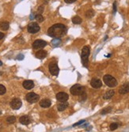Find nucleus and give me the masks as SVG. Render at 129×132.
<instances>
[{
	"label": "nucleus",
	"mask_w": 129,
	"mask_h": 132,
	"mask_svg": "<svg viewBox=\"0 0 129 132\" xmlns=\"http://www.w3.org/2000/svg\"><path fill=\"white\" fill-rule=\"evenodd\" d=\"M17 59H18V60H21V59H24V55H19L17 57Z\"/></svg>",
	"instance_id": "nucleus-33"
},
{
	"label": "nucleus",
	"mask_w": 129,
	"mask_h": 132,
	"mask_svg": "<svg viewBox=\"0 0 129 132\" xmlns=\"http://www.w3.org/2000/svg\"><path fill=\"white\" fill-rule=\"evenodd\" d=\"M15 121H16V117L14 116H8L7 118H6V122L8 123H10V124H12V123H14Z\"/></svg>",
	"instance_id": "nucleus-22"
},
{
	"label": "nucleus",
	"mask_w": 129,
	"mask_h": 132,
	"mask_svg": "<svg viewBox=\"0 0 129 132\" xmlns=\"http://www.w3.org/2000/svg\"><path fill=\"white\" fill-rule=\"evenodd\" d=\"M40 28L36 22H31L27 27V30L29 33H36L40 31Z\"/></svg>",
	"instance_id": "nucleus-6"
},
{
	"label": "nucleus",
	"mask_w": 129,
	"mask_h": 132,
	"mask_svg": "<svg viewBox=\"0 0 129 132\" xmlns=\"http://www.w3.org/2000/svg\"><path fill=\"white\" fill-rule=\"evenodd\" d=\"M118 127V124L117 123H113L110 124V127H109V128H110L111 131H115V130H117Z\"/></svg>",
	"instance_id": "nucleus-26"
},
{
	"label": "nucleus",
	"mask_w": 129,
	"mask_h": 132,
	"mask_svg": "<svg viewBox=\"0 0 129 132\" xmlns=\"http://www.w3.org/2000/svg\"><path fill=\"white\" fill-rule=\"evenodd\" d=\"M67 32V28L63 24H56L48 29V35L53 38H60Z\"/></svg>",
	"instance_id": "nucleus-1"
},
{
	"label": "nucleus",
	"mask_w": 129,
	"mask_h": 132,
	"mask_svg": "<svg viewBox=\"0 0 129 132\" xmlns=\"http://www.w3.org/2000/svg\"><path fill=\"white\" fill-rule=\"evenodd\" d=\"M115 94V92L114 90H109L108 92H106L104 94V99H105V100H109V99L112 98V97L114 96Z\"/></svg>",
	"instance_id": "nucleus-18"
},
{
	"label": "nucleus",
	"mask_w": 129,
	"mask_h": 132,
	"mask_svg": "<svg viewBox=\"0 0 129 132\" xmlns=\"http://www.w3.org/2000/svg\"><path fill=\"white\" fill-rule=\"evenodd\" d=\"M3 65V62H2V61H0V66H2Z\"/></svg>",
	"instance_id": "nucleus-35"
},
{
	"label": "nucleus",
	"mask_w": 129,
	"mask_h": 132,
	"mask_svg": "<svg viewBox=\"0 0 129 132\" xmlns=\"http://www.w3.org/2000/svg\"><path fill=\"white\" fill-rule=\"evenodd\" d=\"M4 37V33H3V32H0V40H2Z\"/></svg>",
	"instance_id": "nucleus-34"
},
{
	"label": "nucleus",
	"mask_w": 129,
	"mask_h": 132,
	"mask_svg": "<svg viewBox=\"0 0 129 132\" xmlns=\"http://www.w3.org/2000/svg\"><path fill=\"white\" fill-rule=\"evenodd\" d=\"M22 85L25 89L29 90V89H32L34 87V82L31 81V80H25V81L23 82Z\"/></svg>",
	"instance_id": "nucleus-12"
},
{
	"label": "nucleus",
	"mask_w": 129,
	"mask_h": 132,
	"mask_svg": "<svg viewBox=\"0 0 129 132\" xmlns=\"http://www.w3.org/2000/svg\"><path fill=\"white\" fill-rule=\"evenodd\" d=\"M89 53H90L89 47V46L83 47V48L82 50V54H81V58H82V63L85 67L88 66V62H89L88 59H89Z\"/></svg>",
	"instance_id": "nucleus-2"
},
{
	"label": "nucleus",
	"mask_w": 129,
	"mask_h": 132,
	"mask_svg": "<svg viewBox=\"0 0 129 132\" xmlns=\"http://www.w3.org/2000/svg\"><path fill=\"white\" fill-rule=\"evenodd\" d=\"M49 71L52 75H53V76H57L59 74V71H60L57 63H56V62H52V63H50Z\"/></svg>",
	"instance_id": "nucleus-9"
},
{
	"label": "nucleus",
	"mask_w": 129,
	"mask_h": 132,
	"mask_svg": "<svg viewBox=\"0 0 129 132\" xmlns=\"http://www.w3.org/2000/svg\"><path fill=\"white\" fill-rule=\"evenodd\" d=\"M116 11H117V3H113V14H115Z\"/></svg>",
	"instance_id": "nucleus-32"
},
{
	"label": "nucleus",
	"mask_w": 129,
	"mask_h": 132,
	"mask_svg": "<svg viewBox=\"0 0 129 132\" xmlns=\"http://www.w3.org/2000/svg\"><path fill=\"white\" fill-rule=\"evenodd\" d=\"M43 12H44V6H39V7H38V10H37L38 14H41Z\"/></svg>",
	"instance_id": "nucleus-29"
},
{
	"label": "nucleus",
	"mask_w": 129,
	"mask_h": 132,
	"mask_svg": "<svg viewBox=\"0 0 129 132\" xmlns=\"http://www.w3.org/2000/svg\"><path fill=\"white\" fill-rule=\"evenodd\" d=\"M51 105H52L51 101L48 100V99H43L42 101H40V106L44 108V109L49 108L50 106H51Z\"/></svg>",
	"instance_id": "nucleus-14"
},
{
	"label": "nucleus",
	"mask_w": 129,
	"mask_h": 132,
	"mask_svg": "<svg viewBox=\"0 0 129 132\" xmlns=\"http://www.w3.org/2000/svg\"><path fill=\"white\" fill-rule=\"evenodd\" d=\"M85 123V120H80L79 122H78V123H76L75 124H74V125H73V127H77V126H78V125H81V124H82V123Z\"/></svg>",
	"instance_id": "nucleus-30"
},
{
	"label": "nucleus",
	"mask_w": 129,
	"mask_h": 132,
	"mask_svg": "<svg viewBox=\"0 0 129 132\" xmlns=\"http://www.w3.org/2000/svg\"><path fill=\"white\" fill-rule=\"evenodd\" d=\"M19 122L23 125H28L30 123V119L28 116H22L19 119Z\"/></svg>",
	"instance_id": "nucleus-16"
},
{
	"label": "nucleus",
	"mask_w": 129,
	"mask_h": 132,
	"mask_svg": "<svg viewBox=\"0 0 129 132\" xmlns=\"http://www.w3.org/2000/svg\"><path fill=\"white\" fill-rule=\"evenodd\" d=\"M67 107H68V103H67V101L66 102H60L57 106V109H58V111L63 112V111H64Z\"/></svg>",
	"instance_id": "nucleus-17"
},
{
	"label": "nucleus",
	"mask_w": 129,
	"mask_h": 132,
	"mask_svg": "<svg viewBox=\"0 0 129 132\" xmlns=\"http://www.w3.org/2000/svg\"><path fill=\"white\" fill-rule=\"evenodd\" d=\"M90 85L93 88L99 89L102 86V82L100 79H98V78H93L90 82Z\"/></svg>",
	"instance_id": "nucleus-11"
},
{
	"label": "nucleus",
	"mask_w": 129,
	"mask_h": 132,
	"mask_svg": "<svg viewBox=\"0 0 129 132\" xmlns=\"http://www.w3.org/2000/svg\"><path fill=\"white\" fill-rule=\"evenodd\" d=\"M69 96L66 93H59L56 94V99L60 101V102H66L68 100Z\"/></svg>",
	"instance_id": "nucleus-10"
},
{
	"label": "nucleus",
	"mask_w": 129,
	"mask_h": 132,
	"mask_svg": "<svg viewBox=\"0 0 129 132\" xmlns=\"http://www.w3.org/2000/svg\"><path fill=\"white\" fill-rule=\"evenodd\" d=\"M60 40H59V38H55V40H52V44L55 45V46H57L58 44H60Z\"/></svg>",
	"instance_id": "nucleus-27"
},
{
	"label": "nucleus",
	"mask_w": 129,
	"mask_h": 132,
	"mask_svg": "<svg viewBox=\"0 0 129 132\" xmlns=\"http://www.w3.org/2000/svg\"><path fill=\"white\" fill-rule=\"evenodd\" d=\"M111 111H112V108L111 107H109V108H106V109H103L101 112V115H105V114H107V113H109Z\"/></svg>",
	"instance_id": "nucleus-25"
},
{
	"label": "nucleus",
	"mask_w": 129,
	"mask_h": 132,
	"mask_svg": "<svg viewBox=\"0 0 129 132\" xmlns=\"http://www.w3.org/2000/svg\"><path fill=\"white\" fill-rule=\"evenodd\" d=\"M80 97H81V98H80V101H84V100H86V92L84 91L83 93H82L80 95Z\"/></svg>",
	"instance_id": "nucleus-28"
},
{
	"label": "nucleus",
	"mask_w": 129,
	"mask_h": 132,
	"mask_svg": "<svg viewBox=\"0 0 129 132\" xmlns=\"http://www.w3.org/2000/svg\"><path fill=\"white\" fill-rule=\"evenodd\" d=\"M75 1H77V0H64L65 3H68V4H71V3H75Z\"/></svg>",
	"instance_id": "nucleus-31"
},
{
	"label": "nucleus",
	"mask_w": 129,
	"mask_h": 132,
	"mask_svg": "<svg viewBox=\"0 0 129 132\" xmlns=\"http://www.w3.org/2000/svg\"><path fill=\"white\" fill-rule=\"evenodd\" d=\"M35 19H36V21H37V22H42V21L44 20V17L41 14H36V16H35Z\"/></svg>",
	"instance_id": "nucleus-23"
},
{
	"label": "nucleus",
	"mask_w": 129,
	"mask_h": 132,
	"mask_svg": "<svg viewBox=\"0 0 129 132\" xmlns=\"http://www.w3.org/2000/svg\"><path fill=\"white\" fill-rule=\"evenodd\" d=\"M85 91L84 87L82 85H79V84H76V85H73L70 89V92L72 95L74 96H80Z\"/></svg>",
	"instance_id": "nucleus-4"
},
{
	"label": "nucleus",
	"mask_w": 129,
	"mask_h": 132,
	"mask_svg": "<svg viewBox=\"0 0 129 132\" xmlns=\"http://www.w3.org/2000/svg\"><path fill=\"white\" fill-rule=\"evenodd\" d=\"M72 22L75 25H79L82 22V19L78 16H75L74 18H72Z\"/></svg>",
	"instance_id": "nucleus-20"
},
{
	"label": "nucleus",
	"mask_w": 129,
	"mask_h": 132,
	"mask_svg": "<svg viewBox=\"0 0 129 132\" xmlns=\"http://www.w3.org/2000/svg\"><path fill=\"white\" fill-rule=\"evenodd\" d=\"M9 27H10V24H9L8 21H2V22H0V29L3 30V31L8 30Z\"/></svg>",
	"instance_id": "nucleus-19"
},
{
	"label": "nucleus",
	"mask_w": 129,
	"mask_h": 132,
	"mask_svg": "<svg viewBox=\"0 0 129 132\" xmlns=\"http://www.w3.org/2000/svg\"><path fill=\"white\" fill-rule=\"evenodd\" d=\"M3 74V72H0V75H2Z\"/></svg>",
	"instance_id": "nucleus-36"
},
{
	"label": "nucleus",
	"mask_w": 129,
	"mask_h": 132,
	"mask_svg": "<svg viewBox=\"0 0 129 132\" xmlns=\"http://www.w3.org/2000/svg\"><path fill=\"white\" fill-rule=\"evenodd\" d=\"M119 93L121 94H126L129 93V82L124 84L121 88L119 89Z\"/></svg>",
	"instance_id": "nucleus-13"
},
{
	"label": "nucleus",
	"mask_w": 129,
	"mask_h": 132,
	"mask_svg": "<svg viewBox=\"0 0 129 132\" xmlns=\"http://www.w3.org/2000/svg\"><path fill=\"white\" fill-rule=\"evenodd\" d=\"M6 92V89L3 85L0 84V95H3L5 94Z\"/></svg>",
	"instance_id": "nucleus-24"
},
{
	"label": "nucleus",
	"mask_w": 129,
	"mask_h": 132,
	"mask_svg": "<svg viewBox=\"0 0 129 132\" xmlns=\"http://www.w3.org/2000/svg\"><path fill=\"white\" fill-rule=\"evenodd\" d=\"M39 99H40L39 95L34 93H27V95L25 96V100L30 104L37 102L39 101Z\"/></svg>",
	"instance_id": "nucleus-5"
},
{
	"label": "nucleus",
	"mask_w": 129,
	"mask_h": 132,
	"mask_svg": "<svg viewBox=\"0 0 129 132\" xmlns=\"http://www.w3.org/2000/svg\"><path fill=\"white\" fill-rule=\"evenodd\" d=\"M103 80H104V82L105 83V85H108L109 87H110V88L116 87V86L117 85V79H116L114 77H113L112 75H109V74L105 75L103 77Z\"/></svg>",
	"instance_id": "nucleus-3"
},
{
	"label": "nucleus",
	"mask_w": 129,
	"mask_h": 132,
	"mask_svg": "<svg viewBox=\"0 0 129 132\" xmlns=\"http://www.w3.org/2000/svg\"><path fill=\"white\" fill-rule=\"evenodd\" d=\"M35 56H36V57L39 59H44L46 56H47V51L43 50V49H41V50L38 51L35 54Z\"/></svg>",
	"instance_id": "nucleus-15"
},
{
	"label": "nucleus",
	"mask_w": 129,
	"mask_h": 132,
	"mask_svg": "<svg viewBox=\"0 0 129 132\" xmlns=\"http://www.w3.org/2000/svg\"><path fill=\"white\" fill-rule=\"evenodd\" d=\"M94 10H88L86 12V17L87 18H93V16H94Z\"/></svg>",
	"instance_id": "nucleus-21"
},
{
	"label": "nucleus",
	"mask_w": 129,
	"mask_h": 132,
	"mask_svg": "<svg viewBox=\"0 0 129 132\" xmlns=\"http://www.w3.org/2000/svg\"><path fill=\"white\" fill-rule=\"evenodd\" d=\"M47 45V42L43 40H36L32 44L33 49H42Z\"/></svg>",
	"instance_id": "nucleus-8"
},
{
	"label": "nucleus",
	"mask_w": 129,
	"mask_h": 132,
	"mask_svg": "<svg viewBox=\"0 0 129 132\" xmlns=\"http://www.w3.org/2000/svg\"><path fill=\"white\" fill-rule=\"evenodd\" d=\"M10 107H11L13 109L17 110L21 107L22 102H21V101L19 98H14L11 101H10Z\"/></svg>",
	"instance_id": "nucleus-7"
},
{
	"label": "nucleus",
	"mask_w": 129,
	"mask_h": 132,
	"mask_svg": "<svg viewBox=\"0 0 129 132\" xmlns=\"http://www.w3.org/2000/svg\"><path fill=\"white\" fill-rule=\"evenodd\" d=\"M1 113H2V112H0V115H1Z\"/></svg>",
	"instance_id": "nucleus-37"
}]
</instances>
